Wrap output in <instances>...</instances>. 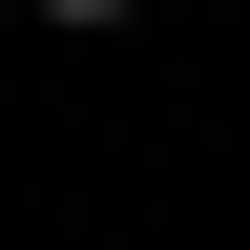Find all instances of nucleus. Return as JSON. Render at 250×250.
Segmentation results:
<instances>
[{"label":"nucleus","instance_id":"obj_1","mask_svg":"<svg viewBox=\"0 0 250 250\" xmlns=\"http://www.w3.org/2000/svg\"><path fill=\"white\" fill-rule=\"evenodd\" d=\"M42 21H125V0H42Z\"/></svg>","mask_w":250,"mask_h":250}]
</instances>
